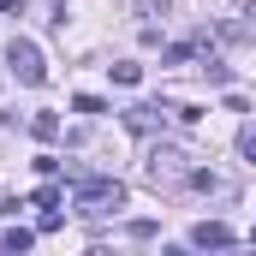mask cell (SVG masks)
<instances>
[{"mask_svg": "<svg viewBox=\"0 0 256 256\" xmlns=\"http://www.w3.org/2000/svg\"><path fill=\"white\" fill-rule=\"evenodd\" d=\"M149 179H155V185H191V179H196L191 149H179V143H155V149H149Z\"/></svg>", "mask_w": 256, "mask_h": 256, "instance_id": "1", "label": "cell"}, {"mask_svg": "<svg viewBox=\"0 0 256 256\" xmlns=\"http://www.w3.org/2000/svg\"><path fill=\"white\" fill-rule=\"evenodd\" d=\"M78 208L84 214H114V208H126V185L120 179H78Z\"/></svg>", "mask_w": 256, "mask_h": 256, "instance_id": "2", "label": "cell"}, {"mask_svg": "<svg viewBox=\"0 0 256 256\" xmlns=\"http://www.w3.org/2000/svg\"><path fill=\"white\" fill-rule=\"evenodd\" d=\"M6 60H12V72H18V84H42V78H48V66H42V54H36V42H24V36H12Z\"/></svg>", "mask_w": 256, "mask_h": 256, "instance_id": "3", "label": "cell"}, {"mask_svg": "<svg viewBox=\"0 0 256 256\" xmlns=\"http://www.w3.org/2000/svg\"><path fill=\"white\" fill-rule=\"evenodd\" d=\"M167 114L173 108H126V126L131 131H155V126H167Z\"/></svg>", "mask_w": 256, "mask_h": 256, "instance_id": "4", "label": "cell"}, {"mask_svg": "<svg viewBox=\"0 0 256 256\" xmlns=\"http://www.w3.org/2000/svg\"><path fill=\"white\" fill-rule=\"evenodd\" d=\"M226 244H232V232H226L220 220H202V226H196V250H226Z\"/></svg>", "mask_w": 256, "mask_h": 256, "instance_id": "5", "label": "cell"}, {"mask_svg": "<svg viewBox=\"0 0 256 256\" xmlns=\"http://www.w3.org/2000/svg\"><path fill=\"white\" fill-rule=\"evenodd\" d=\"M0 244H6V256H24L30 244H36V232H24V226H12V232H6Z\"/></svg>", "mask_w": 256, "mask_h": 256, "instance_id": "6", "label": "cell"}, {"mask_svg": "<svg viewBox=\"0 0 256 256\" xmlns=\"http://www.w3.org/2000/svg\"><path fill=\"white\" fill-rule=\"evenodd\" d=\"M30 131H36L42 143H54V137H60V120H54V114H36V120H30Z\"/></svg>", "mask_w": 256, "mask_h": 256, "instance_id": "7", "label": "cell"}, {"mask_svg": "<svg viewBox=\"0 0 256 256\" xmlns=\"http://www.w3.org/2000/svg\"><path fill=\"white\" fill-rule=\"evenodd\" d=\"M220 42H256V24H220Z\"/></svg>", "mask_w": 256, "mask_h": 256, "instance_id": "8", "label": "cell"}, {"mask_svg": "<svg viewBox=\"0 0 256 256\" xmlns=\"http://www.w3.org/2000/svg\"><path fill=\"white\" fill-rule=\"evenodd\" d=\"M173 0H137V18H167Z\"/></svg>", "mask_w": 256, "mask_h": 256, "instance_id": "9", "label": "cell"}, {"mask_svg": "<svg viewBox=\"0 0 256 256\" xmlns=\"http://www.w3.org/2000/svg\"><path fill=\"white\" fill-rule=\"evenodd\" d=\"M108 72H114V84H137V66H131V60H120V66H108Z\"/></svg>", "mask_w": 256, "mask_h": 256, "instance_id": "10", "label": "cell"}, {"mask_svg": "<svg viewBox=\"0 0 256 256\" xmlns=\"http://www.w3.org/2000/svg\"><path fill=\"white\" fill-rule=\"evenodd\" d=\"M244 155H250V161H256V131H250V137H244Z\"/></svg>", "mask_w": 256, "mask_h": 256, "instance_id": "11", "label": "cell"}, {"mask_svg": "<svg viewBox=\"0 0 256 256\" xmlns=\"http://www.w3.org/2000/svg\"><path fill=\"white\" fill-rule=\"evenodd\" d=\"M244 18H256V0H244Z\"/></svg>", "mask_w": 256, "mask_h": 256, "instance_id": "12", "label": "cell"}, {"mask_svg": "<svg viewBox=\"0 0 256 256\" xmlns=\"http://www.w3.org/2000/svg\"><path fill=\"white\" fill-rule=\"evenodd\" d=\"M0 12H12V0H0Z\"/></svg>", "mask_w": 256, "mask_h": 256, "instance_id": "13", "label": "cell"}, {"mask_svg": "<svg viewBox=\"0 0 256 256\" xmlns=\"http://www.w3.org/2000/svg\"><path fill=\"white\" fill-rule=\"evenodd\" d=\"M90 256H108V250H90Z\"/></svg>", "mask_w": 256, "mask_h": 256, "instance_id": "14", "label": "cell"}]
</instances>
